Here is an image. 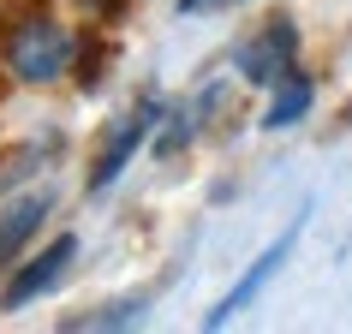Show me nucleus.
<instances>
[{
  "label": "nucleus",
  "mask_w": 352,
  "mask_h": 334,
  "mask_svg": "<svg viewBox=\"0 0 352 334\" xmlns=\"http://www.w3.org/2000/svg\"><path fill=\"white\" fill-rule=\"evenodd\" d=\"M293 239H298V221L287 227V233H280V239L269 245V251H263V257L251 263V269H245V280H239V287H233V293H227L221 304H215V311H209V329H227V322H233V316H239L245 304H251V298H257L263 287H269V280L280 275V263L293 257Z\"/></svg>",
  "instance_id": "39448f33"
},
{
  "label": "nucleus",
  "mask_w": 352,
  "mask_h": 334,
  "mask_svg": "<svg viewBox=\"0 0 352 334\" xmlns=\"http://www.w3.org/2000/svg\"><path fill=\"white\" fill-rule=\"evenodd\" d=\"M78 54V36L60 19H24L12 36H6V66L19 84H54Z\"/></svg>",
  "instance_id": "f257e3e1"
},
{
  "label": "nucleus",
  "mask_w": 352,
  "mask_h": 334,
  "mask_svg": "<svg viewBox=\"0 0 352 334\" xmlns=\"http://www.w3.org/2000/svg\"><path fill=\"white\" fill-rule=\"evenodd\" d=\"M155 120H162V102L155 96H144L131 113H120V126L108 131V144L96 149V162H90V191H108L120 173H126V162L138 155V144H144L149 131H155Z\"/></svg>",
  "instance_id": "f03ea898"
},
{
  "label": "nucleus",
  "mask_w": 352,
  "mask_h": 334,
  "mask_svg": "<svg viewBox=\"0 0 352 334\" xmlns=\"http://www.w3.org/2000/svg\"><path fill=\"white\" fill-rule=\"evenodd\" d=\"M311 102H316V84H311V78H305V72L293 66V72H287V78L275 84V102H269V113H263V126H269V131H280V126H298V120L311 113Z\"/></svg>",
  "instance_id": "0eeeda50"
},
{
  "label": "nucleus",
  "mask_w": 352,
  "mask_h": 334,
  "mask_svg": "<svg viewBox=\"0 0 352 334\" xmlns=\"http://www.w3.org/2000/svg\"><path fill=\"white\" fill-rule=\"evenodd\" d=\"M78 6H90V12H113L120 0H78Z\"/></svg>",
  "instance_id": "1a4fd4ad"
},
{
  "label": "nucleus",
  "mask_w": 352,
  "mask_h": 334,
  "mask_svg": "<svg viewBox=\"0 0 352 334\" xmlns=\"http://www.w3.org/2000/svg\"><path fill=\"white\" fill-rule=\"evenodd\" d=\"M6 6H19V0H0V12H6Z\"/></svg>",
  "instance_id": "9d476101"
},
{
  "label": "nucleus",
  "mask_w": 352,
  "mask_h": 334,
  "mask_svg": "<svg viewBox=\"0 0 352 334\" xmlns=\"http://www.w3.org/2000/svg\"><path fill=\"white\" fill-rule=\"evenodd\" d=\"M72 257H78V239H72V233H60V239L48 245L42 257H30V263L19 269V275L6 280V293H0V304H6V311H24L30 298H42L48 287H60V275H66V263H72Z\"/></svg>",
  "instance_id": "20e7f679"
},
{
  "label": "nucleus",
  "mask_w": 352,
  "mask_h": 334,
  "mask_svg": "<svg viewBox=\"0 0 352 334\" xmlns=\"http://www.w3.org/2000/svg\"><path fill=\"white\" fill-rule=\"evenodd\" d=\"M298 60V30L287 19H269L257 36L239 42V78L245 84H280Z\"/></svg>",
  "instance_id": "7ed1b4c3"
},
{
  "label": "nucleus",
  "mask_w": 352,
  "mask_h": 334,
  "mask_svg": "<svg viewBox=\"0 0 352 334\" xmlns=\"http://www.w3.org/2000/svg\"><path fill=\"white\" fill-rule=\"evenodd\" d=\"M221 6H245V0H179V12H221Z\"/></svg>",
  "instance_id": "6e6552de"
},
{
  "label": "nucleus",
  "mask_w": 352,
  "mask_h": 334,
  "mask_svg": "<svg viewBox=\"0 0 352 334\" xmlns=\"http://www.w3.org/2000/svg\"><path fill=\"white\" fill-rule=\"evenodd\" d=\"M48 203H54L48 191H30V197H19V203H6V209H0V263H12L24 245H30V233L42 227Z\"/></svg>",
  "instance_id": "423d86ee"
}]
</instances>
